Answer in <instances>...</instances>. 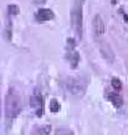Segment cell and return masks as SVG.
<instances>
[{
	"mask_svg": "<svg viewBox=\"0 0 128 135\" xmlns=\"http://www.w3.org/2000/svg\"><path fill=\"white\" fill-rule=\"evenodd\" d=\"M98 48H100V51L102 54V56H103L109 64H112L114 61V53L112 48L109 46V44H107L106 41H101L98 43Z\"/></svg>",
	"mask_w": 128,
	"mask_h": 135,
	"instance_id": "6",
	"label": "cell"
},
{
	"mask_svg": "<svg viewBox=\"0 0 128 135\" xmlns=\"http://www.w3.org/2000/svg\"><path fill=\"white\" fill-rule=\"evenodd\" d=\"M35 135H40V134H38V133H36V134H35Z\"/></svg>",
	"mask_w": 128,
	"mask_h": 135,
	"instance_id": "15",
	"label": "cell"
},
{
	"mask_svg": "<svg viewBox=\"0 0 128 135\" xmlns=\"http://www.w3.org/2000/svg\"><path fill=\"white\" fill-rule=\"evenodd\" d=\"M76 43H75V39L73 38H68L67 39V44H66V58L67 60L71 63L72 69H76L78 63H80V55L75 50Z\"/></svg>",
	"mask_w": 128,
	"mask_h": 135,
	"instance_id": "4",
	"label": "cell"
},
{
	"mask_svg": "<svg viewBox=\"0 0 128 135\" xmlns=\"http://www.w3.org/2000/svg\"><path fill=\"white\" fill-rule=\"evenodd\" d=\"M5 124L9 128L13 121L21 113V97L15 88H10L6 97H5Z\"/></svg>",
	"mask_w": 128,
	"mask_h": 135,
	"instance_id": "1",
	"label": "cell"
},
{
	"mask_svg": "<svg viewBox=\"0 0 128 135\" xmlns=\"http://www.w3.org/2000/svg\"><path fill=\"white\" fill-rule=\"evenodd\" d=\"M55 18L54 11L50 9H40L35 13V20L39 23H44V21H47V20H52Z\"/></svg>",
	"mask_w": 128,
	"mask_h": 135,
	"instance_id": "7",
	"label": "cell"
},
{
	"mask_svg": "<svg viewBox=\"0 0 128 135\" xmlns=\"http://www.w3.org/2000/svg\"><path fill=\"white\" fill-rule=\"evenodd\" d=\"M60 103L56 100V99H51L50 100V111L51 113H54V114H56V113H58L60 111Z\"/></svg>",
	"mask_w": 128,
	"mask_h": 135,
	"instance_id": "10",
	"label": "cell"
},
{
	"mask_svg": "<svg viewBox=\"0 0 128 135\" xmlns=\"http://www.w3.org/2000/svg\"><path fill=\"white\" fill-rule=\"evenodd\" d=\"M62 86L66 90V93L71 94V95H76V97H81L83 95L87 88V80L85 78H78V76H70L66 78Z\"/></svg>",
	"mask_w": 128,
	"mask_h": 135,
	"instance_id": "2",
	"label": "cell"
},
{
	"mask_svg": "<svg viewBox=\"0 0 128 135\" xmlns=\"http://www.w3.org/2000/svg\"><path fill=\"white\" fill-rule=\"evenodd\" d=\"M106 98L108 99L112 104H113V106H116V108H121V106L123 105V99H122V97L119 95L118 93H113V91H107L106 93Z\"/></svg>",
	"mask_w": 128,
	"mask_h": 135,
	"instance_id": "9",
	"label": "cell"
},
{
	"mask_svg": "<svg viewBox=\"0 0 128 135\" xmlns=\"http://www.w3.org/2000/svg\"><path fill=\"white\" fill-rule=\"evenodd\" d=\"M111 85H112L116 90H121V89H122V81H121L119 79H117V78H113V79H112Z\"/></svg>",
	"mask_w": 128,
	"mask_h": 135,
	"instance_id": "11",
	"label": "cell"
},
{
	"mask_svg": "<svg viewBox=\"0 0 128 135\" xmlns=\"http://www.w3.org/2000/svg\"><path fill=\"white\" fill-rule=\"evenodd\" d=\"M56 135H73L70 129H66V128H60L56 130Z\"/></svg>",
	"mask_w": 128,
	"mask_h": 135,
	"instance_id": "12",
	"label": "cell"
},
{
	"mask_svg": "<svg viewBox=\"0 0 128 135\" xmlns=\"http://www.w3.org/2000/svg\"><path fill=\"white\" fill-rule=\"evenodd\" d=\"M8 11H9V15H18L19 13V8L16 6V5H9L8 6Z\"/></svg>",
	"mask_w": 128,
	"mask_h": 135,
	"instance_id": "13",
	"label": "cell"
},
{
	"mask_svg": "<svg viewBox=\"0 0 128 135\" xmlns=\"http://www.w3.org/2000/svg\"><path fill=\"white\" fill-rule=\"evenodd\" d=\"M83 3L85 0H73L71 9V25L77 38H82V21H83Z\"/></svg>",
	"mask_w": 128,
	"mask_h": 135,
	"instance_id": "3",
	"label": "cell"
},
{
	"mask_svg": "<svg viewBox=\"0 0 128 135\" xmlns=\"http://www.w3.org/2000/svg\"><path fill=\"white\" fill-rule=\"evenodd\" d=\"M30 106L33 108L38 118H41L44 115V98L38 89H35L30 97Z\"/></svg>",
	"mask_w": 128,
	"mask_h": 135,
	"instance_id": "5",
	"label": "cell"
},
{
	"mask_svg": "<svg viewBox=\"0 0 128 135\" xmlns=\"http://www.w3.org/2000/svg\"><path fill=\"white\" fill-rule=\"evenodd\" d=\"M104 23L101 15H96L93 18V33L96 36H102L104 33Z\"/></svg>",
	"mask_w": 128,
	"mask_h": 135,
	"instance_id": "8",
	"label": "cell"
},
{
	"mask_svg": "<svg viewBox=\"0 0 128 135\" xmlns=\"http://www.w3.org/2000/svg\"><path fill=\"white\" fill-rule=\"evenodd\" d=\"M5 34H6V39L11 40V24H8L6 30H5Z\"/></svg>",
	"mask_w": 128,
	"mask_h": 135,
	"instance_id": "14",
	"label": "cell"
}]
</instances>
